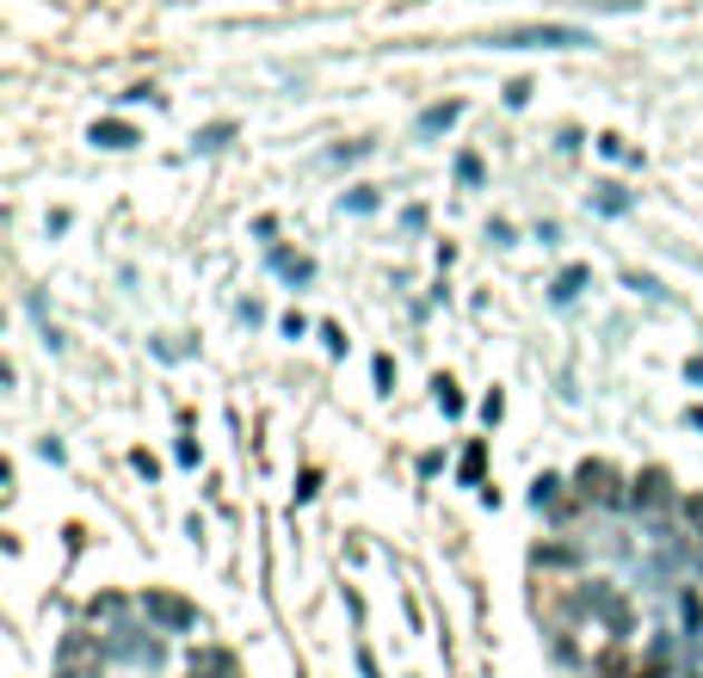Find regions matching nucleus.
Listing matches in <instances>:
<instances>
[{
    "instance_id": "nucleus-1",
    "label": "nucleus",
    "mask_w": 703,
    "mask_h": 678,
    "mask_svg": "<svg viewBox=\"0 0 703 678\" xmlns=\"http://www.w3.org/2000/svg\"><path fill=\"white\" fill-rule=\"evenodd\" d=\"M106 660L148 672V666L167 660V636H160L155 623H148V629H143V623H111V629H106Z\"/></svg>"
},
{
    "instance_id": "nucleus-2",
    "label": "nucleus",
    "mask_w": 703,
    "mask_h": 678,
    "mask_svg": "<svg viewBox=\"0 0 703 678\" xmlns=\"http://www.w3.org/2000/svg\"><path fill=\"white\" fill-rule=\"evenodd\" d=\"M143 617L160 629V636H186V629H198V605H186L179 592H160V586H148L143 592Z\"/></svg>"
},
{
    "instance_id": "nucleus-3",
    "label": "nucleus",
    "mask_w": 703,
    "mask_h": 678,
    "mask_svg": "<svg viewBox=\"0 0 703 678\" xmlns=\"http://www.w3.org/2000/svg\"><path fill=\"white\" fill-rule=\"evenodd\" d=\"M580 592H586V617H605L611 636H629V605L617 599V592H611L605 580H586Z\"/></svg>"
},
{
    "instance_id": "nucleus-4",
    "label": "nucleus",
    "mask_w": 703,
    "mask_h": 678,
    "mask_svg": "<svg viewBox=\"0 0 703 678\" xmlns=\"http://www.w3.org/2000/svg\"><path fill=\"white\" fill-rule=\"evenodd\" d=\"M580 493H586V500H598V505H617V488H611V469L586 463V469H580Z\"/></svg>"
},
{
    "instance_id": "nucleus-5",
    "label": "nucleus",
    "mask_w": 703,
    "mask_h": 678,
    "mask_svg": "<svg viewBox=\"0 0 703 678\" xmlns=\"http://www.w3.org/2000/svg\"><path fill=\"white\" fill-rule=\"evenodd\" d=\"M124 611H130V599H118V592H99V599L87 605V617H94V623H124Z\"/></svg>"
},
{
    "instance_id": "nucleus-6",
    "label": "nucleus",
    "mask_w": 703,
    "mask_h": 678,
    "mask_svg": "<svg viewBox=\"0 0 703 678\" xmlns=\"http://www.w3.org/2000/svg\"><path fill=\"white\" fill-rule=\"evenodd\" d=\"M192 672H204V678H235V660L228 654H192Z\"/></svg>"
},
{
    "instance_id": "nucleus-7",
    "label": "nucleus",
    "mask_w": 703,
    "mask_h": 678,
    "mask_svg": "<svg viewBox=\"0 0 703 678\" xmlns=\"http://www.w3.org/2000/svg\"><path fill=\"white\" fill-rule=\"evenodd\" d=\"M678 623L685 636H703V592H678Z\"/></svg>"
},
{
    "instance_id": "nucleus-8",
    "label": "nucleus",
    "mask_w": 703,
    "mask_h": 678,
    "mask_svg": "<svg viewBox=\"0 0 703 678\" xmlns=\"http://www.w3.org/2000/svg\"><path fill=\"white\" fill-rule=\"evenodd\" d=\"M556 500H562V481H556V475H537V481H531V505H537V512H549Z\"/></svg>"
},
{
    "instance_id": "nucleus-9",
    "label": "nucleus",
    "mask_w": 703,
    "mask_h": 678,
    "mask_svg": "<svg viewBox=\"0 0 703 678\" xmlns=\"http://www.w3.org/2000/svg\"><path fill=\"white\" fill-rule=\"evenodd\" d=\"M629 500H636V505H661V500H666V475H642Z\"/></svg>"
},
{
    "instance_id": "nucleus-10",
    "label": "nucleus",
    "mask_w": 703,
    "mask_h": 678,
    "mask_svg": "<svg viewBox=\"0 0 703 678\" xmlns=\"http://www.w3.org/2000/svg\"><path fill=\"white\" fill-rule=\"evenodd\" d=\"M580 284H586V266H568L556 278V303H574V296H580Z\"/></svg>"
},
{
    "instance_id": "nucleus-11",
    "label": "nucleus",
    "mask_w": 703,
    "mask_h": 678,
    "mask_svg": "<svg viewBox=\"0 0 703 678\" xmlns=\"http://www.w3.org/2000/svg\"><path fill=\"white\" fill-rule=\"evenodd\" d=\"M481 463H488V451H481V444H469V451H463V481H481Z\"/></svg>"
},
{
    "instance_id": "nucleus-12",
    "label": "nucleus",
    "mask_w": 703,
    "mask_h": 678,
    "mask_svg": "<svg viewBox=\"0 0 703 678\" xmlns=\"http://www.w3.org/2000/svg\"><path fill=\"white\" fill-rule=\"evenodd\" d=\"M352 660H359V678H383V666H377V654H371V648H359Z\"/></svg>"
},
{
    "instance_id": "nucleus-13",
    "label": "nucleus",
    "mask_w": 703,
    "mask_h": 678,
    "mask_svg": "<svg viewBox=\"0 0 703 678\" xmlns=\"http://www.w3.org/2000/svg\"><path fill=\"white\" fill-rule=\"evenodd\" d=\"M598 210H611V216H617V210H629V198H624V191H617V186H605V198H598Z\"/></svg>"
},
{
    "instance_id": "nucleus-14",
    "label": "nucleus",
    "mask_w": 703,
    "mask_h": 678,
    "mask_svg": "<svg viewBox=\"0 0 703 678\" xmlns=\"http://www.w3.org/2000/svg\"><path fill=\"white\" fill-rule=\"evenodd\" d=\"M173 456H179V469H198V444H192V439L173 444Z\"/></svg>"
},
{
    "instance_id": "nucleus-15",
    "label": "nucleus",
    "mask_w": 703,
    "mask_h": 678,
    "mask_svg": "<svg viewBox=\"0 0 703 678\" xmlns=\"http://www.w3.org/2000/svg\"><path fill=\"white\" fill-rule=\"evenodd\" d=\"M438 401H445V413H463V395H457L451 383H438Z\"/></svg>"
},
{
    "instance_id": "nucleus-16",
    "label": "nucleus",
    "mask_w": 703,
    "mask_h": 678,
    "mask_svg": "<svg viewBox=\"0 0 703 678\" xmlns=\"http://www.w3.org/2000/svg\"><path fill=\"white\" fill-rule=\"evenodd\" d=\"M315 493H321V475H315V469H309V475L296 481V500H315Z\"/></svg>"
},
{
    "instance_id": "nucleus-17",
    "label": "nucleus",
    "mask_w": 703,
    "mask_h": 678,
    "mask_svg": "<svg viewBox=\"0 0 703 678\" xmlns=\"http://www.w3.org/2000/svg\"><path fill=\"white\" fill-rule=\"evenodd\" d=\"M99 143H111V148H124V143H130V130H124V124H106V130H99Z\"/></svg>"
},
{
    "instance_id": "nucleus-18",
    "label": "nucleus",
    "mask_w": 703,
    "mask_h": 678,
    "mask_svg": "<svg viewBox=\"0 0 703 678\" xmlns=\"http://www.w3.org/2000/svg\"><path fill=\"white\" fill-rule=\"evenodd\" d=\"M371 376H377V389H389V383H396V364H389V358H377V364H371Z\"/></svg>"
},
{
    "instance_id": "nucleus-19",
    "label": "nucleus",
    "mask_w": 703,
    "mask_h": 678,
    "mask_svg": "<svg viewBox=\"0 0 703 678\" xmlns=\"http://www.w3.org/2000/svg\"><path fill=\"white\" fill-rule=\"evenodd\" d=\"M223 143H228V124H216V130L198 136V148H223Z\"/></svg>"
},
{
    "instance_id": "nucleus-20",
    "label": "nucleus",
    "mask_w": 703,
    "mask_h": 678,
    "mask_svg": "<svg viewBox=\"0 0 703 678\" xmlns=\"http://www.w3.org/2000/svg\"><path fill=\"white\" fill-rule=\"evenodd\" d=\"M186 678H204V672H186Z\"/></svg>"
}]
</instances>
